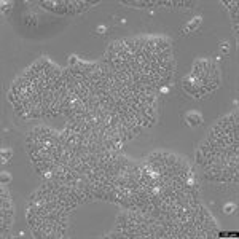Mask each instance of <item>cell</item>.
I'll return each instance as SVG.
<instances>
[{
    "instance_id": "6da1fadb",
    "label": "cell",
    "mask_w": 239,
    "mask_h": 239,
    "mask_svg": "<svg viewBox=\"0 0 239 239\" xmlns=\"http://www.w3.org/2000/svg\"><path fill=\"white\" fill-rule=\"evenodd\" d=\"M123 5L134 7V8H150V7H161V0H123Z\"/></svg>"
},
{
    "instance_id": "7a4b0ae2",
    "label": "cell",
    "mask_w": 239,
    "mask_h": 239,
    "mask_svg": "<svg viewBox=\"0 0 239 239\" xmlns=\"http://www.w3.org/2000/svg\"><path fill=\"white\" fill-rule=\"evenodd\" d=\"M185 123L190 128H196L203 123V117L196 112H190V113H187V117H185Z\"/></svg>"
},
{
    "instance_id": "3957f363",
    "label": "cell",
    "mask_w": 239,
    "mask_h": 239,
    "mask_svg": "<svg viewBox=\"0 0 239 239\" xmlns=\"http://www.w3.org/2000/svg\"><path fill=\"white\" fill-rule=\"evenodd\" d=\"M96 3H97V2H86V0H73V7H75L77 15H78V13L86 11L88 8H91L93 5H96Z\"/></svg>"
},
{
    "instance_id": "277c9868",
    "label": "cell",
    "mask_w": 239,
    "mask_h": 239,
    "mask_svg": "<svg viewBox=\"0 0 239 239\" xmlns=\"http://www.w3.org/2000/svg\"><path fill=\"white\" fill-rule=\"evenodd\" d=\"M195 7L193 0H172V8H182V10H188V8Z\"/></svg>"
},
{
    "instance_id": "5b68a950",
    "label": "cell",
    "mask_w": 239,
    "mask_h": 239,
    "mask_svg": "<svg viewBox=\"0 0 239 239\" xmlns=\"http://www.w3.org/2000/svg\"><path fill=\"white\" fill-rule=\"evenodd\" d=\"M199 24H201V18L198 16V18H195L193 21H190V24H188L187 27H183V29H182V34H188V32H191V30H196L198 27H199Z\"/></svg>"
},
{
    "instance_id": "8992f818",
    "label": "cell",
    "mask_w": 239,
    "mask_h": 239,
    "mask_svg": "<svg viewBox=\"0 0 239 239\" xmlns=\"http://www.w3.org/2000/svg\"><path fill=\"white\" fill-rule=\"evenodd\" d=\"M24 22L27 26H32V27H35L37 26V19H35V15H26V19H24Z\"/></svg>"
},
{
    "instance_id": "52a82bcc",
    "label": "cell",
    "mask_w": 239,
    "mask_h": 239,
    "mask_svg": "<svg viewBox=\"0 0 239 239\" xmlns=\"http://www.w3.org/2000/svg\"><path fill=\"white\" fill-rule=\"evenodd\" d=\"M11 155H13V151H11L10 148H7V150L3 148V150H2V161H3V163H7L8 159L11 158Z\"/></svg>"
},
{
    "instance_id": "ba28073f",
    "label": "cell",
    "mask_w": 239,
    "mask_h": 239,
    "mask_svg": "<svg viewBox=\"0 0 239 239\" xmlns=\"http://www.w3.org/2000/svg\"><path fill=\"white\" fill-rule=\"evenodd\" d=\"M0 195H2V199H10V191L7 190L5 183H2V191H0Z\"/></svg>"
},
{
    "instance_id": "9c48e42d",
    "label": "cell",
    "mask_w": 239,
    "mask_h": 239,
    "mask_svg": "<svg viewBox=\"0 0 239 239\" xmlns=\"http://www.w3.org/2000/svg\"><path fill=\"white\" fill-rule=\"evenodd\" d=\"M220 51H222L223 56H226L228 51H229V48H228V42H220Z\"/></svg>"
},
{
    "instance_id": "30bf717a",
    "label": "cell",
    "mask_w": 239,
    "mask_h": 239,
    "mask_svg": "<svg viewBox=\"0 0 239 239\" xmlns=\"http://www.w3.org/2000/svg\"><path fill=\"white\" fill-rule=\"evenodd\" d=\"M236 210V206L234 204H226L225 206V214H233Z\"/></svg>"
},
{
    "instance_id": "8fae6325",
    "label": "cell",
    "mask_w": 239,
    "mask_h": 239,
    "mask_svg": "<svg viewBox=\"0 0 239 239\" xmlns=\"http://www.w3.org/2000/svg\"><path fill=\"white\" fill-rule=\"evenodd\" d=\"M78 62H80V59H78L77 56H70V59H69V67H73V66H77Z\"/></svg>"
},
{
    "instance_id": "7c38bea8",
    "label": "cell",
    "mask_w": 239,
    "mask_h": 239,
    "mask_svg": "<svg viewBox=\"0 0 239 239\" xmlns=\"http://www.w3.org/2000/svg\"><path fill=\"white\" fill-rule=\"evenodd\" d=\"M10 180H11V176H10V174L2 172V183H5V185H7V183L10 182Z\"/></svg>"
},
{
    "instance_id": "4fadbf2b",
    "label": "cell",
    "mask_w": 239,
    "mask_h": 239,
    "mask_svg": "<svg viewBox=\"0 0 239 239\" xmlns=\"http://www.w3.org/2000/svg\"><path fill=\"white\" fill-rule=\"evenodd\" d=\"M10 8H11V3L10 2H3L2 3V13H8V11H10Z\"/></svg>"
},
{
    "instance_id": "5bb4252c",
    "label": "cell",
    "mask_w": 239,
    "mask_h": 239,
    "mask_svg": "<svg viewBox=\"0 0 239 239\" xmlns=\"http://www.w3.org/2000/svg\"><path fill=\"white\" fill-rule=\"evenodd\" d=\"M105 30H107V27H105V26H99V27H97V30H96V32H97V34H104Z\"/></svg>"
}]
</instances>
